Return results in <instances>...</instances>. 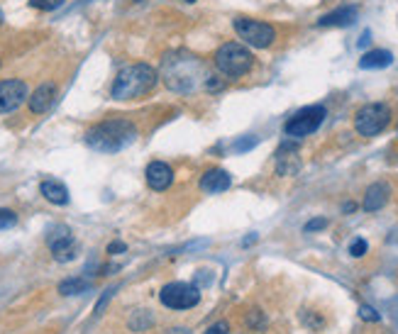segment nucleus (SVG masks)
Here are the masks:
<instances>
[{"label": "nucleus", "mask_w": 398, "mask_h": 334, "mask_svg": "<svg viewBox=\"0 0 398 334\" xmlns=\"http://www.w3.org/2000/svg\"><path fill=\"white\" fill-rule=\"evenodd\" d=\"M17 225V215L12 210H6L0 207V230H10V227Z\"/></svg>", "instance_id": "412c9836"}, {"label": "nucleus", "mask_w": 398, "mask_h": 334, "mask_svg": "<svg viewBox=\"0 0 398 334\" xmlns=\"http://www.w3.org/2000/svg\"><path fill=\"white\" fill-rule=\"evenodd\" d=\"M161 76H164L166 86L176 93H188L198 86L206 76L203 71V64L198 62L193 54L186 52H176L161 62Z\"/></svg>", "instance_id": "f03ea898"}, {"label": "nucleus", "mask_w": 398, "mask_h": 334, "mask_svg": "<svg viewBox=\"0 0 398 334\" xmlns=\"http://www.w3.org/2000/svg\"><path fill=\"white\" fill-rule=\"evenodd\" d=\"M171 334H191L188 329H183V327H176V329H171Z\"/></svg>", "instance_id": "c756f323"}, {"label": "nucleus", "mask_w": 398, "mask_h": 334, "mask_svg": "<svg viewBox=\"0 0 398 334\" xmlns=\"http://www.w3.org/2000/svg\"><path fill=\"white\" fill-rule=\"evenodd\" d=\"M254 147H257V139H254V137L239 139L237 145H235V151H249V149H254Z\"/></svg>", "instance_id": "393cba45"}, {"label": "nucleus", "mask_w": 398, "mask_h": 334, "mask_svg": "<svg viewBox=\"0 0 398 334\" xmlns=\"http://www.w3.org/2000/svg\"><path fill=\"white\" fill-rule=\"evenodd\" d=\"M212 64L225 78H239L244 73L252 71L254 66V57L244 44H237V41H225L220 49L212 57Z\"/></svg>", "instance_id": "20e7f679"}, {"label": "nucleus", "mask_w": 398, "mask_h": 334, "mask_svg": "<svg viewBox=\"0 0 398 334\" xmlns=\"http://www.w3.org/2000/svg\"><path fill=\"white\" fill-rule=\"evenodd\" d=\"M159 300L169 310H191L201 303V288H198L196 283H183V281L166 283L164 288L159 290Z\"/></svg>", "instance_id": "0eeeda50"}, {"label": "nucleus", "mask_w": 398, "mask_h": 334, "mask_svg": "<svg viewBox=\"0 0 398 334\" xmlns=\"http://www.w3.org/2000/svg\"><path fill=\"white\" fill-rule=\"evenodd\" d=\"M110 295H113V290H105V295H103V298H100V303L96 305V315H100V313H103V305L110 300Z\"/></svg>", "instance_id": "cd10ccee"}, {"label": "nucleus", "mask_w": 398, "mask_h": 334, "mask_svg": "<svg viewBox=\"0 0 398 334\" xmlns=\"http://www.w3.org/2000/svg\"><path fill=\"white\" fill-rule=\"evenodd\" d=\"M147 176V185L152 190H166L171 183H174V169L164 161H152L145 171Z\"/></svg>", "instance_id": "9b49d317"}, {"label": "nucleus", "mask_w": 398, "mask_h": 334, "mask_svg": "<svg viewBox=\"0 0 398 334\" xmlns=\"http://www.w3.org/2000/svg\"><path fill=\"white\" fill-rule=\"evenodd\" d=\"M127 252V247H125L123 242H113V244H108V254H125Z\"/></svg>", "instance_id": "bb28decb"}, {"label": "nucleus", "mask_w": 398, "mask_h": 334, "mask_svg": "<svg viewBox=\"0 0 398 334\" xmlns=\"http://www.w3.org/2000/svg\"><path fill=\"white\" fill-rule=\"evenodd\" d=\"M186 3H196V0H186Z\"/></svg>", "instance_id": "2f4dec72"}, {"label": "nucleus", "mask_w": 398, "mask_h": 334, "mask_svg": "<svg viewBox=\"0 0 398 334\" xmlns=\"http://www.w3.org/2000/svg\"><path fill=\"white\" fill-rule=\"evenodd\" d=\"M388 196H391V188H388V183H372L367 188V193H364V203H362V207L367 212H377V210H381L383 205L388 203Z\"/></svg>", "instance_id": "4468645a"}, {"label": "nucleus", "mask_w": 398, "mask_h": 334, "mask_svg": "<svg viewBox=\"0 0 398 334\" xmlns=\"http://www.w3.org/2000/svg\"><path fill=\"white\" fill-rule=\"evenodd\" d=\"M359 317H362L364 322H379V319H381V315H379L372 305H362V308H359Z\"/></svg>", "instance_id": "4be33fe9"}, {"label": "nucleus", "mask_w": 398, "mask_h": 334, "mask_svg": "<svg viewBox=\"0 0 398 334\" xmlns=\"http://www.w3.org/2000/svg\"><path fill=\"white\" fill-rule=\"evenodd\" d=\"M206 334H230V327L228 322H215L212 327L206 329Z\"/></svg>", "instance_id": "a878e982"}, {"label": "nucleus", "mask_w": 398, "mask_h": 334, "mask_svg": "<svg viewBox=\"0 0 398 334\" xmlns=\"http://www.w3.org/2000/svg\"><path fill=\"white\" fill-rule=\"evenodd\" d=\"M47 247L52 249L54 259L59 263H66L71 259H76V239H73L71 230L66 225H57L49 230L47 234Z\"/></svg>", "instance_id": "1a4fd4ad"}, {"label": "nucleus", "mask_w": 398, "mask_h": 334, "mask_svg": "<svg viewBox=\"0 0 398 334\" xmlns=\"http://www.w3.org/2000/svg\"><path fill=\"white\" fill-rule=\"evenodd\" d=\"M393 57L391 52H386V49H372V52H367L362 59H359V66L362 68H386L391 66Z\"/></svg>", "instance_id": "f3484780"}, {"label": "nucleus", "mask_w": 398, "mask_h": 334, "mask_svg": "<svg viewBox=\"0 0 398 334\" xmlns=\"http://www.w3.org/2000/svg\"><path fill=\"white\" fill-rule=\"evenodd\" d=\"M152 322H154V317H152L150 310H137L135 317L129 319V327L135 329V332H145V329L150 327Z\"/></svg>", "instance_id": "6ab92c4d"}, {"label": "nucleus", "mask_w": 398, "mask_h": 334, "mask_svg": "<svg viewBox=\"0 0 398 334\" xmlns=\"http://www.w3.org/2000/svg\"><path fill=\"white\" fill-rule=\"evenodd\" d=\"M137 139V127L129 120H103V122L93 124V127L86 132V145L96 151H103V154H115V151H123L125 147H129Z\"/></svg>", "instance_id": "f257e3e1"}, {"label": "nucleus", "mask_w": 398, "mask_h": 334, "mask_svg": "<svg viewBox=\"0 0 398 334\" xmlns=\"http://www.w3.org/2000/svg\"><path fill=\"white\" fill-rule=\"evenodd\" d=\"M367 242H364V239H354V242L350 244V254L354 259H359V257H364V254H367Z\"/></svg>", "instance_id": "5701e85b"}, {"label": "nucleus", "mask_w": 398, "mask_h": 334, "mask_svg": "<svg viewBox=\"0 0 398 334\" xmlns=\"http://www.w3.org/2000/svg\"><path fill=\"white\" fill-rule=\"evenodd\" d=\"M325 115H327V110L323 108V105H308V108L298 110V113L284 124V134L286 137H293V139L308 137V134H313L318 127H320Z\"/></svg>", "instance_id": "6e6552de"}, {"label": "nucleus", "mask_w": 398, "mask_h": 334, "mask_svg": "<svg viewBox=\"0 0 398 334\" xmlns=\"http://www.w3.org/2000/svg\"><path fill=\"white\" fill-rule=\"evenodd\" d=\"M0 25H3V10H0Z\"/></svg>", "instance_id": "7c9ffc66"}, {"label": "nucleus", "mask_w": 398, "mask_h": 334, "mask_svg": "<svg viewBox=\"0 0 398 334\" xmlns=\"http://www.w3.org/2000/svg\"><path fill=\"white\" fill-rule=\"evenodd\" d=\"M201 190L208 196H215V193H225V190L233 185V178L225 169H210L201 176Z\"/></svg>", "instance_id": "f8f14e48"}, {"label": "nucleus", "mask_w": 398, "mask_h": 334, "mask_svg": "<svg viewBox=\"0 0 398 334\" xmlns=\"http://www.w3.org/2000/svg\"><path fill=\"white\" fill-rule=\"evenodd\" d=\"M327 227V220L325 217H316V220H311V222H305V227H303V232H320V230H325Z\"/></svg>", "instance_id": "b1692460"}, {"label": "nucleus", "mask_w": 398, "mask_h": 334, "mask_svg": "<svg viewBox=\"0 0 398 334\" xmlns=\"http://www.w3.org/2000/svg\"><path fill=\"white\" fill-rule=\"evenodd\" d=\"M391 122V108L383 103H367L354 115V129L362 137H377Z\"/></svg>", "instance_id": "39448f33"}, {"label": "nucleus", "mask_w": 398, "mask_h": 334, "mask_svg": "<svg viewBox=\"0 0 398 334\" xmlns=\"http://www.w3.org/2000/svg\"><path fill=\"white\" fill-rule=\"evenodd\" d=\"M233 27L244 39V44L254 46V49H266L276 41V30L269 22L254 20V17H235Z\"/></svg>", "instance_id": "423d86ee"}, {"label": "nucleus", "mask_w": 398, "mask_h": 334, "mask_svg": "<svg viewBox=\"0 0 398 334\" xmlns=\"http://www.w3.org/2000/svg\"><path fill=\"white\" fill-rule=\"evenodd\" d=\"M91 288V283L86 278H66V281L59 283V293L62 295H81Z\"/></svg>", "instance_id": "a211bd4d"}, {"label": "nucleus", "mask_w": 398, "mask_h": 334, "mask_svg": "<svg viewBox=\"0 0 398 334\" xmlns=\"http://www.w3.org/2000/svg\"><path fill=\"white\" fill-rule=\"evenodd\" d=\"M27 98V83L20 78L0 81V115L15 113Z\"/></svg>", "instance_id": "9d476101"}, {"label": "nucleus", "mask_w": 398, "mask_h": 334, "mask_svg": "<svg viewBox=\"0 0 398 334\" xmlns=\"http://www.w3.org/2000/svg\"><path fill=\"white\" fill-rule=\"evenodd\" d=\"M357 8L354 6H342L337 10L327 12L318 20V27H350L352 22L357 20Z\"/></svg>", "instance_id": "2eb2a0df"}, {"label": "nucleus", "mask_w": 398, "mask_h": 334, "mask_svg": "<svg viewBox=\"0 0 398 334\" xmlns=\"http://www.w3.org/2000/svg\"><path fill=\"white\" fill-rule=\"evenodd\" d=\"M156 71L150 64H129L115 76L110 86V95L115 100H137L145 98L147 93L156 86Z\"/></svg>", "instance_id": "7ed1b4c3"}, {"label": "nucleus", "mask_w": 398, "mask_h": 334, "mask_svg": "<svg viewBox=\"0 0 398 334\" xmlns=\"http://www.w3.org/2000/svg\"><path fill=\"white\" fill-rule=\"evenodd\" d=\"M54 98H57V86H54V83H42V86L30 95V113H35V115L47 113V110L54 105Z\"/></svg>", "instance_id": "ddd939ff"}, {"label": "nucleus", "mask_w": 398, "mask_h": 334, "mask_svg": "<svg viewBox=\"0 0 398 334\" xmlns=\"http://www.w3.org/2000/svg\"><path fill=\"white\" fill-rule=\"evenodd\" d=\"M64 6V0H30V8H35V10H57V8Z\"/></svg>", "instance_id": "aec40b11"}, {"label": "nucleus", "mask_w": 398, "mask_h": 334, "mask_svg": "<svg viewBox=\"0 0 398 334\" xmlns=\"http://www.w3.org/2000/svg\"><path fill=\"white\" fill-rule=\"evenodd\" d=\"M39 193L47 198L52 205H66V203H69V188L62 183V180H54V178L42 180Z\"/></svg>", "instance_id": "dca6fc26"}, {"label": "nucleus", "mask_w": 398, "mask_h": 334, "mask_svg": "<svg viewBox=\"0 0 398 334\" xmlns=\"http://www.w3.org/2000/svg\"><path fill=\"white\" fill-rule=\"evenodd\" d=\"M342 210H345V212H354V210H357V203H345V205H342Z\"/></svg>", "instance_id": "c85d7f7f"}]
</instances>
